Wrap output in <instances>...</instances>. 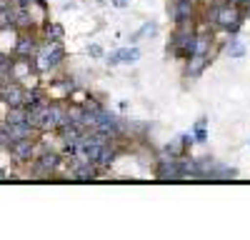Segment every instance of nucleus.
I'll list each match as a JSON object with an SVG mask.
<instances>
[{"label": "nucleus", "mask_w": 250, "mask_h": 240, "mask_svg": "<svg viewBox=\"0 0 250 240\" xmlns=\"http://www.w3.org/2000/svg\"><path fill=\"white\" fill-rule=\"evenodd\" d=\"M88 53H90V55H95V58H98V55H103L100 45H90V48H88Z\"/></svg>", "instance_id": "nucleus-13"}, {"label": "nucleus", "mask_w": 250, "mask_h": 240, "mask_svg": "<svg viewBox=\"0 0 250 240\" xmlns=\"http://www.w3.org/2000/svg\"><path fill=\"white\" fill-rule=\"evenodd\" d=\"M185 78H198L205 68H208V63H210V53H203V55H190V58H188L185 60Z\"/></svg>", "instance_id": "nucleus-4"}, {"label": "nucleus", "mask_w": 250, "mask_h": 240, "mask_svg": "<svg viewBox=\"0 0 250 240\" xmlns=\"http://www.w3.org/2000/svg\"><path fill=\"white\" fill-rule=\"evenodd\" d=\"M33 125H28V123H18V125H10V123H5V133H8V140L13 143V140H25V138H33Z\"/></svg>", "instance_id": "nucleus-7"}, {"label": "nucleus", "mask_w": 250, "mask_h": 240, "mask_svg": "<svg viewBox=\"0 0 250 240\" xmlns=\"http://www.w3.org/2000/svg\"><path fill=\"white\" fill-rule=\"evenodd\" d=\"M225 53L230 55V58H243V55H245V45H243V40H238V38L228 40V45H225Z\"/></svg>", "instance_id": "nucleus-10"}, {"label": "nucleus", "mask_w": 250, "mask_h": 240, "mask_svg": "<svg viewBox=\"0 0 250 240\" xmlns=\"http://www.w3.org/2000/svg\"><path fill=\"white\" fill-rule=\"evenodd\" d=\"M235 175H238L235 168H223V165L215 163V168L210 170V175H208V178H210V180H225V178H235Z\"/></svg>", "instance_id": "nucleus-9"}, {"label": "nucleus", "mask_w": 250, "mask_h": 240, "mask_svg": "<svg viewBox=\"0 0 250 240\" xmlns=\"http://www.w3.org/2000/svg\"><path fill=\"white\" fill-rule=\"evenodd\" d=\"M45 35H48L50 40H60V38H62V28H60L58 23H50V25H45Z\"/></svg>", "instance_id": "nucleus-11"}, {"label": "nucleus", "mask_w": 250, "mask_h": 240, "mask_svg": "<svg viewBox=\"0 0 250 240\" xmlns=\"http://www.w3.org/2000/svg\"><path fill=\"white\" fill-rule=\"evenodd\" d=\"M8 148H10V155H13L15 160H33V158H35V143H33L30 138H25V140H13Z\"/></svg>", "instance_id": "nucleus-3"}, {"label": "nucleus", "mask_w": 250, "mask_h": 240, "mask_svg": "<svg viewBox=\"0 0 250 240\" xmlns=\"http://www.w3.org/2000/svg\"><path fill=\"white\" fill-rule=\"evenodd\" d=\"M140 60V48H120V50H115V53H110L108 55V63L110 65H118V63H138Z\"/></svg>", "instance_id": "nucleus-5"}, {"label": "nucleus", "mask_w": 250, "mask_h": 240, "mask_svg": "<svg viewBox=\"0 0 250 240\" xmlns=\"http://www.w3.org/2000/svg\"><path fill=\"white\" fill-rule=\"evenodd\" d=\"M40 48H38V43L33 38H20L18 40V45H15V55L18 58H30V55H35Z\"/></svg>", "instance_id": "nucleus-8"}, {"label": "nucleus", "mask_w": 250, "mask_h": 240, "mask_svg": "<svg viewBox=\"0 0 250 240\" xmlns=\"http://www.w3.org/2000/svg\"><path fill=\"white\" fill-rule=\"evenodd\" d=\"M170 15L175 20V25L193 20V15H195V0H175V3L170 5Z\"/></svg>", "instance_id": "nucleus-2"}, {"label": "nucleus", "mask_w": 250, "mask_h": 240, "mask_svg": "<svg viewBox=\"0 0 250 240\" xmlns=\"http://www.w3.org/2000/svg\"><path fill=\"white\" fill-rule=\"evenodd\" d=\"M245 13H248V8L233 3V0H228V3L213 5L210 18H213V25H215V28H220V30H225V33H230V35H235V33L240 30V25H243Z\"/></svg>", "instance_id": "nucleus-1"}, {"label": "nucleus", "mask_w": 250, "mask_h": 240, "mask_svg": "<svg viewBox=\"0 0 250 240\" xmlns=\"http://www.w3.org/2000/svg\"><path fill=\"white\" fill-rule=\"evenodd\" d=\"M198 143H205L208 140V133H205V125H195V135H193Z\"/></svg>", "instance_id": "nucleus-12"}, {"label": "nucleus", "mask_w": 250, "mask_h": 240, "mask_svg": "<svg viewBox=\"0 0 250 240\" xmlns=\"http://www.w3.org/2000/svg\"><path fill=\"white\" fill-rule=\"evenodd\" d=\"M0 98H3L8 105H23L25 90L20 88L18 83H10V85H3V88H0Z\"/></svg>", "instance_id": "nucleus-6"}]
</instances>
